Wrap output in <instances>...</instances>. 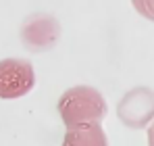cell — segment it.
<instances>
[{"label": "cell", "instance_id": "obj_1", "mask_svg": "<svg viewBox=\"0 0 154 146\" xmlns=\"http://www.w3.org/2000/svg\"><path fill=\"white\" fill-rule=\"evenodd\" d=\"M58 113L67 127L79 123H100L106 115L102 94L92 86H75L58 98Z\"/></svg>", "mask_w": 154, "mask_h": 146}, {"label": "cell", "instance_id": "obj_2", "mask_svg": "<svg viewBox=\"0 0 154 146\" xmlns=\"http://www.w3.org/2000/svg\"><path fill=\"white\" fill-rule=\"evenodd\" d=\"M33 67L25 59H4L0 61V98L25 96L33 88Z\"/></svg>", "mask_w": 154, "mask_h": 146}, {"label": "cell", "instance_id": "obj_3", "mask_svg": "<svg viewBox=\"0 0 154 146\" xmlns=\"http://www.w3.org/2000/svg\"><path fill=\"white\" fill-rule=\"evenodd\" d=\"M60 25L50 15H31L21 27V40L31 52H42L56 44Z\"/></svg>", "mask_w": 154, "mask_h": 146}, {"label": "cell", "instance_id": "obj_4", "mask_svg": "<svg viewBox=\"0 0 154 146\" xmlns=\"http://www.w3.org/2000/svg\"><path fill=\"white\" fill-rule=\"evenodd\" d=\"M63 146H108V138L100 123H79L67 127Z\"/></svg>", "mask_w": 154, "mask_h": 146}]
</instances>
